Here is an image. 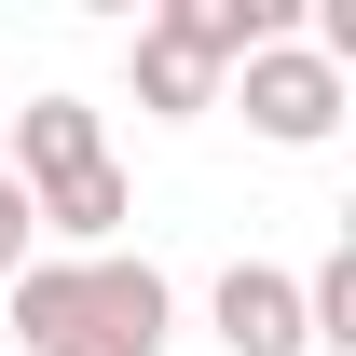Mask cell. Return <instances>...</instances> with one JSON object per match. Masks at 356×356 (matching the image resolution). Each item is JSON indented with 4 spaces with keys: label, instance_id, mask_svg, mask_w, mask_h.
<instances>
[{
    "label": "cell",
    "instance_id": "1",
    "mask_svg": "<svg viewBox=\"0 0 356 356\" xmlns=\"http://www.w3.org/2000/svg\"><path fill=\"white\" fill-rule=\"evenodd\" d=\"M233 110H247V137H274V151H329L343 110H356V83L315 42H261L247 69H233Z\"/></svg>",
    "mask_w": 356,
    "mask_h": 356
},
{
    "label": "cell",
    "instance_id": "2",
    "mask_svg": "<svg viewBox=\"0 0 356 356\" xmlns=\"http://www.w3.org/2000/svg\"><path fill=\"white\" fill-rule=\"evenodd\" d=\"M178 343V288L165 261H137V247H110V261H83V329L55 356H165Z\"/></svg>",
    "mask_w": 356,
    "mask_h": 356
},
{
    "label": "cell",
    "instance_id": "3",
    "mask_svg": "<svg viewBox=\"0 0 356 356\" xmlns=\"http://www.w3.org/2000/svg\"><path fill=\"white\" fill-rule=\"evenodd\" d=\"M0 137H14V192H28V206L110 165V124H96V96H28V110H0Z\"/></svg>",
    "mask_w": 356,
    "mask_h": 356
},
{
    "label": "cell",
    "instance_id": "4",
    "mask_svg": "<svg viewBox=\"0 0 356 356\" xmlns=\"http://www.w3.org/2000/svg\"><path fill=\"white\" fill-rule=\"evenodd\" d=\"M206 329H220V356H315L302 343V274H274V261H233L206 288Z\"/></svg>",
    "mask_w": 356,
    "mask_h": 356
},
{
    "label": "cell",
    "instance_id": "5",
    "mask_svg": "<svg viewBox=\"0 0 356 356\" xmlns=\"http://www.w3.org/2000/svg\"><path fill=\"white\" fill-rule=\"evenodd\" d=\"M0 302H14V343H28V356H55L69 329H83V261H28Z\"/></svg>",
    "mask_w": 356,
    "mask_h": 356
},
{
    "label": "cell",
    "instance_id": "6",
    "mask_svg": "<svg viewBox=\"0 0 356 356\" xmlns=\"http://www.w3.org/2000/svg\"><path fill=\"white\" fill-rule=\"evenodd\" d=\"M302 343H329V356H356V247H329V261L302 274Z\"/></svg>",
    "mask_w": 356,
    "mask_h": 356
},
{
    "label": "cell",
    "instance_id": "7",
    "mask_svg": "<svg viewBox=\"0 0 356 356\" xmlns=\"http://www.w3.org/2000/svg\"><path fill=\"white\" fill-rule=\"evenodd\" d=\"M28 233H42V206H28V192H14V178H0V288H14V274H28Z\"/></svg>",
    "mask_w": 356,
    "mask_h": 356
},
{
    "label": "cell",
    "instance_id": "8",
    "mask_svg": "<svg viewBox=\"0 0 356 356\" xmlns=\"http://www.w3.org/2000/svg\"><path fill=\"white\" fill-rule=\"evenodd\" d=\"M0 178H14V137H0Z\"/></svg>",
    "mask_w": 356,
    "mask_h": 356
}]
</instances>
